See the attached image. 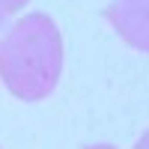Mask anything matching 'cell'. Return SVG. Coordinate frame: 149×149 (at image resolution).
<instances>
[{"mask_svg":"<svg viewBox=\"0 0 149 149\" xmlns=\"http://www.w3.org/2000/svg\"><path fill=\"white\" fill-rule=\"evenodd\" d=\"M60 72L63 39L48 15H24L0 36V78L21 102L45 98L57 86Z\"/></svg>","mask_w":149,"mask_h":149,"instance_id":"1","label":"cell"},{"mask_svg":"<svg viewBox=\"0 0 149 149\" xmlns=\"http://www.w3.org/2000/svg\"><path fill=\"white\" fill-rule=\"evenodd\" d=\"M107 18L131 48L149 54V0H110Z\"/></svg>","mask_w":149,"mask_h":149,"instance_id":"2","label":"cell"},{"mask_svg":"<svg viewBox=\"0 0 149 149\" xmlns=\"http://www.w3.org/2000/svg\"><path fill=\"white\" fill-rule=\"evenodd\" d=\"M24 3H27V0H0V27H3V24L15 15Z\"/></svg>","mask_w":149,"mask_h":149,"instance_id":"3","label":"cell"},{"mask_svg":"<svg viewBox=\"0 0 149 149\" xmlns=\"http://www.w3.org/2000/svg\"><path fill=\"white\" fill-rule=\"evenodd\" d=\"M134 149H149V131L143 134V137H140L137 143H134Z\"/></svg>","mask_w":149,"mask_h":149,"instance_id":"4","label":"cell"},{"mask_svg":"<svg viewBox=\"0 0 149 149\" xmlns=\"http://www.w3.org/2000/svg\"><path fill=\"white\" fill-rule=\"evenodd\" d=\"M90 149H113V146H107V143H95V146H90Z\"/></svg>","mask_w":149,"mask_h":149,"instance_id":"5","label":"cell"}]
</instances>
